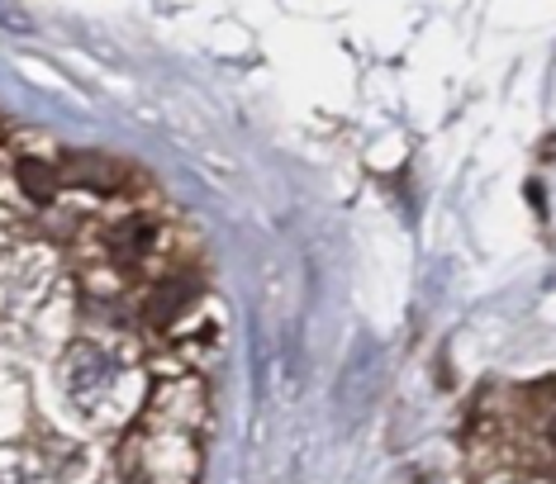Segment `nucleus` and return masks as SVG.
Listing matches in <instances>:
<instances>
[{"mask_svg": "<svg viewBox=\"0 0 556 484\" xmlns=\"http://www.w3.org/2000/svg\"><path fill=\"white\" fill-rule=\"evenodd\" d=\"M62 394L86 423L105 428L129 418L143 399V371L110 342H72V352L62 356Z\"/></svg>", "mask_w": 556, "mask_h": 484, "instance_id": "f257e3e1", "label": "nucleus"}, {"mask_svg": "<svg viewBox=\"0 0 556 484\" xmlns=\"http://www.w3.org/2000/svg\"><path fill=\"white\" fill-rule=\"evenodd\" d=\"M15 176H20V190L34 205H53L62 195V176H58V167H48V162H20Z\"/></svg>", "mask_w": 556, "mask_h": 484, "instance_id": "20e7f679", "label": "nucleus"}, {"mask_svg": "<svg viewBox=\"0 0 556 484\" xmlns=\"http://www.w3.org/2000/svg\"><path fill=\"white\" fill-rule=\"evenodd\" d=\"M100 247H105L110 266H124V271H143L148 262L162 252V224L153 214H124L100 233Z\"/></svg>", "mask_w": 556, "mask_h": 484, "instance_id": "f03ea898", "label": "nucleus"}, {"mask_svg": "<svg viewBox=\"0 0 556 484\" xmlns=\"http://www.w3.org/2000/svg\"><path fill=\"white\" fill-rule=\"evenodd\" d=\"M195 300H200L195 276H167V280H157V285L143 295V323L153 328V333H172V328L195 309Z\"/></svg>", "mask_w": 556, "mask_h": 484, "instance_id": "7ed1b4c3", "label": "nucleus"}]
</instances>
